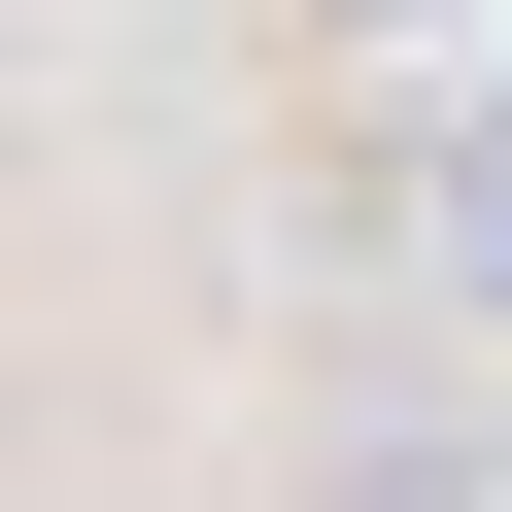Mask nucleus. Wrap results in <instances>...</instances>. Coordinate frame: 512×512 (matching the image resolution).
<instances>
[{"label":"nucleus","instance_id":"f257e3e1","mask_svg":"<svg viewBox=\"0 0 512 512\" xmlns=\"http://www.w3.org/2000/svg\"><path fill=\"white\" fill-rule=\"evenodd\" d=\"M410 239H444V308H512V69L444 103V205H410Z\"/></svg>","mask_w":512,"mask_h":512},{"label":"nucleus","instance_id":"f03ea898","mask_svg":"<svg viewBox=\"0 0 512 512\" xmlns=\"http://www.w3.org/2000/svg\"><path fill=\"white\" fill-rule=\"evenodd\" d=\"M342 512H478V478H444V444H376V478H342Z\"/></svg>","mask_w":512,"mask_h":512},{"label":"nucleus","instance_id":"7ed1b4c3","mask_svg":"<svg viewBox=\"0 0 512 512\" xmlns=\"http://www.w3.org/2000/svg\"><path fill=\"white\" fill-rule=\"evenodd\" d=\"M342 35H444V0H342Z\"/></svg>","mask_w":512,"mask_h":512}]
</instances>
